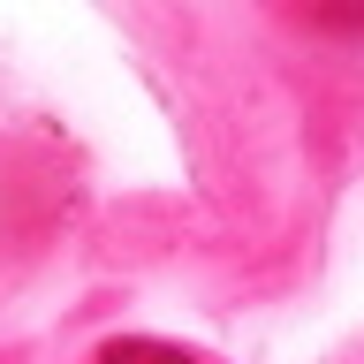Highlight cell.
<instances>
[{"label": "cell", "instance_id": "6da1fadb", "mask_svg": "<svg viewBox=\"0 0 364 364\" xmlns=\"http://www.w3.org/2000/svg\"><path fill=\"white\" fill-rule=\"evenodd\" d=\"M99 364H205V357H190L175 341H152V334H122V341L99 349Z\"/></svg>", "mask_w": 364, "mask_h": 364}]
</instances>
